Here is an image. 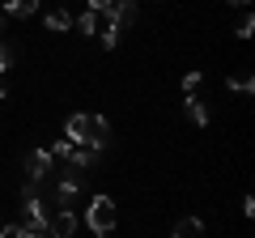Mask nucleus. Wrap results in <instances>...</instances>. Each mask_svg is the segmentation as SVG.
Wrapping results in <instances>:
<instances>
[{"instance_id":"2","label":"nucleus","mask_w":255,"mask_h":238,"mask_svg":"<svg viewBox=\"0 0 255 238\" xmlns=\"http://www.w3.org/2000/svg\"><path fill=\"white\" fill-rule=\"evenodd\" d=\"M85 226H90L98 238L115 234V226H119V209H115V200H111V196H94V200L85 204Z\"/></svg>"},{"instance_id":"7","label":"nucleus","mask_w":255,"mask_h":238,"mask_svg":"<svg viewBox=\"0 0 255 238\" xmlns=\"http://www.w3.org/2000/svg\"><path fill=\"white\" fill-rule=\"evenodd\" d=\"M183 111H187V119L196 123V128H204V123H209V107H204V102L196 98V94H187V102H183Z\"/></svg>"},{"instance_id":"11","label":"nucleus","mask_w":255,"mask_h":238,"mask_svg":"<svg viewBox=\"0 0 255 238\" xmlns=\"http://www.w3.org/2000/svg\"><path fill=\"white\" fill-rule=\"evenodd\" d=\"M43 21H47V30H68V26H73V17H68L64 9H51Z\"/></svg>"},{"instance_id":"6","label":"nucleus","mask_w":255,"mask_h":238,"mask_svg":"<svg viewBox=\"0 0 255 238\" xmlns=\"http://www.w3.org/2000/svg\"><path fill=\"white\" fill-rule=\"evenodd\" d=\"M51 149H34V153L26 157V179H34V183H43L47 174H51Z\"/></svg>"},{"instance_id":"5","label":"nucleus","mask_w":255,"mask_h":238,"mask_svg":"<svg viewBox=\"0 0 255 238\" xmlns=\"http://www.w3.org/2000/svg\"><path fill=\"white\" fill-rule=\"evenodd\" d=\"M77 234V213L73 209H55L47 221V238H73Z\"/></svg>"},{"instance_id":"4","label":"nucleus","mask_w":255,"mask_h":238,"mask_svg":"<svg viewBox=\"0 0 255 238\" xmlns=\"http://www.w3.org/2000/svg\"><path fill=\"white\" fill-rule=\"evenodd\" d=\"M132 21H136V0H111L107 4V26H115L119 34H124Z\"/></svg>"},{"instance_id":"3","label":"nucleus","mask_w":255,"mask_h":238,"mask_svg":"<svg viewBox=\"0 0 255 238\" xmlns=\"http://www.w3.org/2000/svg\"><path fill=\"white\" fill-rule=\"evenodd\" d=\"M47 221H51V209H47L43 196H21V230L47 234Z\"/></svg>"},{"instance_id":"13","label":"nucleus","mask_w":255,"mask_h":238,"mask_svg":"<svg viewBox=\"0 0 255 238\" xmlns=\"http://www.w3.org/2000/svg\"><path fill=\"white\" fill-rule=\"evenodd\" d=\"M13 60H17V51H13V43H4V38H0V77H4V73L13 68Z\"/></svg>"},{"instance_id":"1","label":"nucleus","mask_w":255,"mask_h":238,"mask_svg":"<svg viewBox=\"0 0 255 238\" xmlns=\"http://www.w3.org/2000/svg\"><path fill=\"white\" fill-rule=\"evenodd\" d=\"M64 140L68 145H81V149H107L111 145V123L102 115H73L64 123Z\"/></svg>"},{"instance_id":"19","label":"nucleus","mask_w":255,"mask_h":238,"mask_svg":"<svg viewBox=\"0 0 255 238\" xmlns=\"http://www.w3.org/2000/svg\"><path fill=\"white\" fill-rule=\"evenodd\" d=\"M4 26H9V17H4V13H0V34H4Z\"/></svg>"},{"instance_id":"18","label":"nucleus","mask_w":255,"mask_h":238,"mask_svg":"<svg viewBox=\"0 0 255 238\" xmlns=\"http://www.w3.org/2000/svg\"><path fill=\"white\" fill-rule=\"evenodd\" d=\"M21 238H47V234H38V230H26V234H21Z\"/></svg>"},{"instance_id":"20","label":"nucleus","mask_w":255,"mask_h":238,"mask_svg":"<svg viewBox=\"0 0 255 238\" xmlns=\"http://www.w3.org/2000/svg\"><path fill=\"white\" fill-rule=\"evenodd\" d=\"M226 4H234V9H243V4H247V0H226Z\"/></svg>"},{"instance_id":"17","label":"nucleus","mask_w":255,"mask_h":238,"mask_svg":"<svg viewBox=\"0 0 255 238\" xmlns=\"http://www.w3.org/2000/svg\"><path fill=\"white\" fill-rule=\"evenodd\" d=\"M85 4H90V13H107V4H111V0H85Z\"/></svg>"},{"instance_id":"10","label":"nucleus","mask_w":255,"mask_h":238,"mask_svg":"<svg viewBox=\"0 0 255 238\" xmlns=\"http://www.w3.org/2000/svg\"><path fill=\"white\" fill-rule=\"evenodd\" d=\"M98 17H102V13H90V9H85V13H81V17H77V21H73V26H77V30H81V34H98Z\"/></svg>"},{"instance_id":"8","label":"nucleus","mask_w":255,"mask_h":238,"mask_svg":"<svg viewBox=\"0 0 255 238\" xmlns=\"http://www.w3.org/2000/svg\"><path fill=\"white\" fill-rule=\"evenodd\" d=\"M170 238H204V221L200 217H183L179 226H174Z\"/></svg>"},{"instance_id":"12","label":"nucleus","mask_w":255,"mask_h":238,"mask_svg":"<svg viewBox=\"0 0 255 238\" xmlns=\"http://www.w3.org/2000/svg\"><path fill=\"white\" fill-rule=\"evenodd\" d=\"M230 90H234V94H251V90H255L251 73H234V77H230Z\"/></svg>"},{"instance_id":"15","label":"nucleus","mask_w":255,"mask_h":238,"mask_svg":"<svg viewBox=\"0 0 255 238\" xmlns=\"http://www.w3.org/2000/svg\"><path fill=\"white\" fill-rule=\"evenodd\" d=\"M251 30H255V17H243V26H238V38H251Z\"/></svg>"},{"instance_id":"14","label":"nucleus","mask_w":255,"mask_h":238,"mask_svg":"<svg viewBox=\"0 0 255 238\" xmlns=\"http://www.w3.org/2000/svg\"><path fill=\"white\" fill-rule=\"evenodd\" d=\"M200 81H204L200 68H196V73H187V77H183V94H196V90H200Z\"/></svg>"},{"instance_id":"16","label":"nucleus","mask_w":255,"mask_h":238,"mask_svg":"<svg viewBox=\"0 0 255 238\" xmlns=\"http://www.w3.org/2000/svg\"><path fill=\"white\" fill-rule=\"evenodd\" d=\"M21 234H26L21 226H4V230H0V238H21Z\"/></svg>"},{"instance_id":"9","label":"nucleus","mask_w":255,"mask_h":238,"mask_svg":"<svg viewBox=\"0 0 255 238\" xmlns=\"http://www.w3.org/2000/svg\"><path fill=\"white\" fill-rule=\"evenodd\" d=\"M4 17H30V13H38V0H4Z\"/></svg>"}]
</instances>
